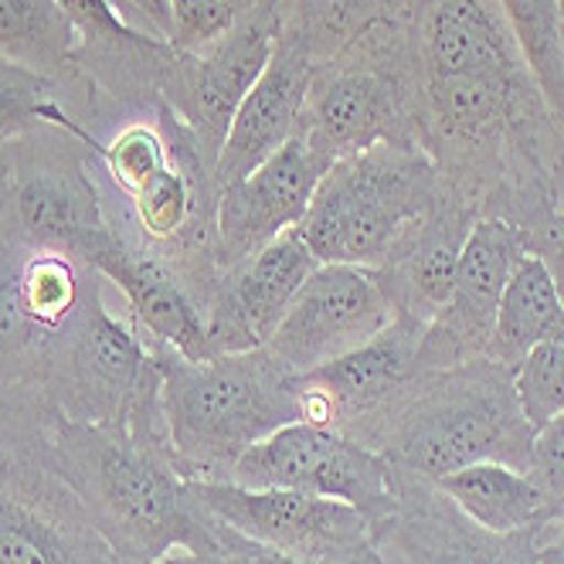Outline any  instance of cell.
Listing matches in <instances>:
<instances>
[{
    "instance_id": "836d02e7",
    "label": "cell",
    "mask_w": 564,
    "mask_h": 564,
    "mask_svg": "<svg viewBox=\"0 0 564 564\" xmlns=\"http://www.w3.org/2000/svg\"><path fill=\"white\" fill-rule=\"evenodd\" d=\"M153 564H225L218 554H194V551H174L167 557H160Z\"/></svg>"
},
{
    "instance_id": "7402d4cb",
    "label": "cell",
    "mask_w": 564,
    "mask_h": 564,
    "mask_svg": "<svg viewBox=\"0 0 564 564\" xmlns=\"http://www.w3.org/2000/svg\"><path fill=\"white\" fill-rule=\"evenodd\" d=\"M412 4L415 0H279L275 37L319 65L381 24L412 21Z\"/></svg>"
},
{
    "instance_id": "2e32d148",
    "label": "cell",
    "mask_w": 564,
    "mask_h": 564,
    "mask_svg": "<svg viewBox=\"0 0 564 564\" xmlns=\"http://www.w3.org/2000/svg\"><path fill=\"white\" fill-rule=\"evenodd\" d=\"M316 265L300 228H290L241 265L221 269L205 303L208 357L265 347Z\"/></svg>"
},
{
    "instance_id": "3957f363",
    "label": "cell",
    "mask_w": 564,
    "mask_h": 564,
    "mask_svg": "<svg viewBox=\"0 0 564 564\" xmlns=\"http://www.w3.org/2000/svg\"><path fill=\"white\" fill-rule=\"evenodd\" d=\"M160 368L171 453L184 479L228 482L235 463L282 425L303 422L293 375L265 350H238L205 360L150 347Z\"/></svg>"
},
{
    "instance_id": "ac0fdd59",
    "label": "cell",
    "mask_w": 564,
    "mask_h": 564,
    "mask_svg": "<svg viewBox=\"0 0 564 564\" xmlns=\"http://www.w3.org/2000/svg\"><path fill=\"white\" fill-rule=\"evenodd\" d=\"M479 212L449 184L435 205L398 238V246L375 269L394 313H409L429 327V319L446 306L466 235Z\"/></svg>"
},
{
    "instance_id": "603a6c76",
    "label": "cell",
    "mask_w": 564,
    "mask_h": 564,
    "mask_svg": "<svg viewBox=\"0 0 564 564\" xmlns=\"http://www.w3.org/2000/svg\"><path fill=\"white\" fill-rule=\"evenodd\" d=\"M564 334V303L554 286V279L541 256L528 252L500 296L497 306V327L490 340V354L500 365L513 368L534 344Z\"/></svg>"
},
{
    "instance_id": "f1b7e54d",
    "label": "cell",
    "mask_w": 564,
    "mask_h": 564,
    "mask_svg": "<svg viewBox=\"0 0 564 564\" xmlns=\"http://www.w3.org/2000/svg\"><path fill=\"white\" fill-rule=\"evenodd\" d=\"M523 231H528L531 252L541 256V262L547 265L554 286L561 293V303H564V205Z\"/></svg>"
},
{
    "instance_id": "8fae6325",
    "label": "cell",
    "mask_w": 564,
    "mask_h": 564,
    "mask_svg": "<svg viewBox=\"0 0 564 564\" xmlns=\"http://www.w3.org/2000/svg\"><path fill=\"white\" fill-rule=\"evenodd\" d=\"M275 4L279 0H262L246 21L212 48L197 55L181 52L164 83V93H160V99L184 119V127L191 130L197 150L205 153L212 167L218 164L241 99L252 93L275 52Z\"/></svg>"
},
{
    "instance_id": "cb8c5ba5",
    "label": "cell",
    "mask_w": 564,
    "mask_h": 564,
    "mask_svg": "<svg viewBox=\"0 0 564 564\" xmlns=\"http://www.w3.org/2000/svg\"><path fill=\"white\" fill-rule=\"evenodd\" d=\"M78 34L55 0H0V55L45 72L58 83L83 86L89 78L75 68Z\"/></svg>"
},
{
    "instance_id": "d4e9b609",
    "label": "cell",
    "mask_w": 564,
    "mask_h": 564,
    "mask_svg": "<svg viewBox=\"0 0 564 564\" xmlns=\"http://www.w3.org/2000/svg\"><path fill=\"white\" fill-rule=\"evenodd\" d=\"M538 86L564 127V72L557 55V0H497Z\"/></svg>"
},
{
    "instance_id": "5bb4252c",
    "label": "cell",
    "mask_w": 564,
    "mask_h": 564,
    "mask_svg": "<svg viewBox=\"0 0 564 564\" xmlns=\"http://www.w3.org/2000/svg\"><path fill=\"white\" fill-rule=\"evenodd\" d=\"M394 513L375 531V547L388 564H534L554 528L490 534L466 520L435 482L394 469Z\"/></svg>"
},
{
    "instance_id": "9a60e30c",
    "label": "cell",
    "mask_w": 564,
    "mask_h": 564,
    "mask_svg": "<svg viewBox=\"0 0 564 564\" xmlns=\"http://www.w3.org/2000/svg\"><path fill=\"white\" fill-rule=\"evenodd\" d=\"M327 171H330V160L319 156L296 133L249 177L221 187L218 218H215L218 272L252 259L282 231L300 228Z\"/></svg>"
},
{
    "instance_id": "e0dca14e",
    "label": "cell",
    "mask_w": 564,
    "mask_h": 564,
    "mask_svg": "<svg viewBox=\"0 0 564 564\" xmlns=\"http://www.w3.org/2000/svg\"><path fill=\"white\" fill-rule=\"evenodd\" d=\"M89 265H96L109 286L119 290L127 303V316L150 347L177 350L191 360L208 357L205 306L177 272V265L137 241L116 221L112 231L93 249Z\"/></svg>"
},
{
    "instance_id": "d6a6232c",
    "label": "cell",
    "mask_w": 564,
    "mask_h": 564,
    "mask_svg": "<svg viewBox=\"0 0 564 564\" xmlns=\"http://www.w3.org/2000/svg\"><path fill=\"white\" fill-rule=\"evenodd\" d=\"M534 564H564V538H561V534L547 538V541L538 547Z\"/></svg>"
},
{
    "instance_id": "484cf974",
    "label": "cell",
    "mask_w": 564,
    "mask_h": 564,
    "mask_svg": "<svg viewBox=\"0 0 564 564\" xmlns=\"http://www.w3.org/2000/svg\"><path fill=\"white\" fill-rule=\"evenodd\" d=\"M513 394L534 432L564 415V334L534 344L510 368Z\"/></svg>"
},
{
    "instance_id": "30bf717a",
    "label": "cell",
    "mask_w": 564,
    "mask_h": 564,
    "mask_svg": "<svg viewBox=\"0 0 564 564\" xmlns=\"http://www.w3.org/2000/svg\"><path fill=\"white\" fill-rule=\"evenodd\" d=\"M391 319L394 306L375 269L316 265L265 350L290 375H310L378 337Z\"/></svg>"
},
{
    "instance_id": "d590c367",
    "label": "cell",
    "mask_w": 564,
    "mask_h": 564,
    "mask_svg": "<svg viewBox=\"0 0 564 564\" xmlns=\"http://www.w3.org/2000/svg\"><path fill=\"white\" fill-rule=\"evenodd\" d=\"M11 459V442H8V432H4V422H0V463Z\"/></svg>"
},
{
    "instance_id": "4dcf8cb0",
    "label": "cell",
    "mask_w": 564,
    "mask_h": 564,
    "mask_svg": "<svg viewBox=\"0 0 564 564\" xmlns=\"http://www.w3.org/2000/svg\"><path fill=\"white\" fill-rule=\"evenodd\" d=\"M130 24H137L147 34H156L171 42L174 34V14H171V0H112Z\"/></svg>"
},
{
    "instance_id": "8992f818",
    "label": "cell",
    "mask_w": 564,
    "mask_h": 564,
    "mask_svg": "<svg viewBox=\"0 0 564 564\" xmlns=\"http://www.w3.org/2000/svg\"><path fill=\"white\" fill-rule=\"evenodd\" d=\"M4 147L11 160L8 235L89 262L93 249L112 231L89 147L55 127L4 140Z\"/></svg>"
},
{
    "instance_id": "ffe728a7",
    "label": "cell",
    "mask_w": 564,
    "mask_h": 564,
    "mask_svg": "<svg viewBox=\"0 0 564 564\" xmlns=\"http://www.w3.org/2000/svg\"><path fill=\"white\" fill-rule=\"evenodd\" d=\"M453 507L490 534L554 528L557 510L534 473L507 463H473L435 479Z\"/></svg>"
},
{
    "instance_id": "7c38bea8",
    "label": "cell",
    "mask_w": 564,
    "mask_h": 564,
    "mask_svg": "<svg viewBox=\"0 0 564 564\" xmlns=\"http://www.w3.org/2000/svg\"><path fill=\"white\" fill-rule=\"evenodd\" d=\"M0 564H119L65 479L37 456L0 463Z\"/></svg>"
},
{
    "instance_id": "7a4b0ae2",
    "label": "cell",
    "mask_w": 564,
    "mask_h": 564,
    "mask_svg": "<svg viewBox=\"0 0 564 564\" xmlns=\"http://www.w3.org/2000/svg\"><path fill=\"white\" fill-rule=\"evenodd\" d=\"M534 435L517 405L510 368L476 357L415 378L378 422L368 449H378L398 473L435 482L473 463L531 473Z\"/></svg>"
},
{
    "instance_id": "5b68a950",
    "label": "cell",
    "mask_w": 564,
    "mask_h": 564,
    "mask_svg": "<svg viewBox=\"0 0 564 564\" xmlns=\"http://www.w3.org/2000/svg\"><path fill=\"white\" fill-rule=\"evenodd\" d=\"M324 160L378 143H419V55L409 21L381 24L337 58L313 65L296 130Z\"/></svg>"
},
{
    "instance_id": "4fadbf2b",
    "label": "cell",
    "mask_w": 564,
    "mask_h": 564,
    "mask_svg": "<svg viewBox=\"0 0 564 564\" xmlns=\"http://www.w3.org/2000/svg\"><path fill=\"white\" fill-rule=\"evenodd\" d=\"M528 252V231L517 221L500 215H479L473 221L459 256L453 293L425 327L419 354L422 375L446 371L490 354L500 296L517 262Z\"/></svg>"
},
{
    "instance_id": "1f68e13d",
    "label": "cell",
    "mask_w": 564,
    "mask_h": 564,
    "mask_svg": "<svg viewBox=\"0 0 564 564\" xmlns=\"http://www.w3.org/2000/svg\"><path fill=\"white\" fill-rule=\"evenodd\" d=\"M8 228H11V160L4 140H0V235H8Z\"/></svg>"
},
{
    "instance_id": "52a82bcc",
    "label": "cell",
    "mask_w": 564,
    "mask_h": 564,
    "mask_svg": "<svg viewBox=\"0 0 564 564\" xmlns=\"http://www.w3.org/2000/svg\"><path fill=\"white\" fill-rule=\"evenodd\" d=\"M228 482L252 490H296L340 500L371 520V531L394 513V469L357 438L313 422H293L241 456Z\"/></svg>"
},
{
    "instance_id": "83f0119b",
    "label": "cell",
    "mask_w": 564,
    "mask_h": 564,
    "mask_svg": "<svg viewBox=\"0 0 564 564\" xmlns=\"http://www.w3.org/2000/svg\"><path fill=\"white\" fill-rule=\"evenodd\" d=\"M531 473L538 476V482L544 487V494L551 497L554 510H557V523H561V538H564V415L554 419L551 425H544L534 435V459H531Z\"/></svg>"
},
{
    "instance_id": "277c9868",
    "label": "cell",
    "mask_w": 564,
    "mask_h": 564,
    "mask_svg": "<svg viewBox=\"0 0 564 564\" xmlns=\"http://www.w3.org/2000/svg\"><path fill=\"white\" fill-rule=\"evenodd\" d=\"M422 147L378 143L340 156L319 181L300 235L319 265L381 269L398 238L446 194Z\"/></svg>"
},
{
    "instance_id": "6da1fadb",
    "label": "cell",
    "mask_w": 564,
    "mask_h": 564,
    "mask_svg": "<svg viewBox=\"0 0 564 564\" xmlns=\"http://www.w3.org/2000/svg\"><path fill=\"white\" fill-rule=\"evenodd\" d=\"M83 500L119 564H153L174 551L218 554L221 520L181 476L160 401L130 422H52L34 449Z\"/></svg>"
},
{
    "instance_id": "e575fe53",
    "label": "cell",
    "mask_w": 564,
    "mask_h": 564,
    "mask_svg": "<svg viewBox=\"0 0 564 564\" xmlns=\"http://www.w3.org/2000/svg\"><path fill=\"white\" fill-rule=\"evenodd\" d=\"M350 564H388V561H384V557L378 554V547H368L365 554H360V557H354Z\"/></svg>"
},
{
    "instance_id": "ba28073f",
    "label": "cell",
    "mask_w": 564,
    "mask_h": 564,
    "mask_svg": "<svg viewBox=\"0 0 564 564\" xmlns=\"http://www.w3.org/2000/svg\"><path fill=\"white\" fill-rule=\"evenodd\" d=\"M422 319L394 313L391 324L368 344L310 375H293L303 401V422L337 429L368 446L394 401L412 388L415 378H422Z\"/></svg>"
},
{
    "instance_id": "44dd1931",
    "label": "cell",
    "mask_w": 564,
    "mask_h": 564,
    "mask_svg": "<svg viewBox=\"0 0 564 564\" xmlns=\"http://www.w3.org/2000/svg\"><path fill=\"white\" fill-rule=\"evenodd\" d=\"M99 116L102 96L93 83L68 86L45 72H34L0 55V140L55 127L93 147L96 133L89 130V119Z\"/></svg>"
},
{
    "instance_id": "9c48e42d",
    "label": "cell",
    "mask_w": 564,
    "mask_h": 564,
    "mask_svg": "<svg viewBox=\"0 0 564 564\" xmlns=\"http://www.w3.org/2000/svg\"><path fill=\"white\" fill-rule=\"evenodd\" d=\"M191 490L238 534L303 564H350L375 547L371 520L340 500L205 479H191Z\"/></svg>"
},
{
    "instance_id": "f546056e",
    "label": "cell",
    "mask_w": 564,
    "mask_h": 564,
    "mask_svg": "<svg viewBox=\"0 0 564 564\" xmlns=\"http://www.w3.org/2000/svg\"><path fill=\"white\" fill-rule=\"evenodd\" d=\"M221 520V517H218ZM218 557L225 564H303L290 554H279L265 544H256L249 541L246 534H238L235 528L221 520V534H218Z\"/></svg>"
},
{
    "instance_id": "d6986e66",
    "label": "cell",
    "mask_w": 564,
    "mask_h": 564,
    "mask_svg": "<svg viewBox=\"0 0 564 564\" xmlns=\"http://www.w3.org/2000/svg\"><path fill=\"white\" fill-rule=\"evenodd\" d=\"M310 75H313V62L300 48L275 37V52L265 72L259 75L252 93L241 99L228 127L221 156L215 164L218 191L249 177L275 150H282L296 137L306 109Z\"/></svg>"
},
{
    "instance_id": "4316f807",
    "label": "cell",
    "mask_w": 564,
    "mask_h": 564,
    "mask_svg": "<svg viewBox=\"0 0 564 564\" xmlns=\"http://www.w3.org/2000/svg\"><path fill=\"white\" fill-rule=\"evenodd\" d=\"M259 4L262 0H171V45L187 55L205 52L221 42L228 31H235Z\"/></svg>"
}]
</instances>
